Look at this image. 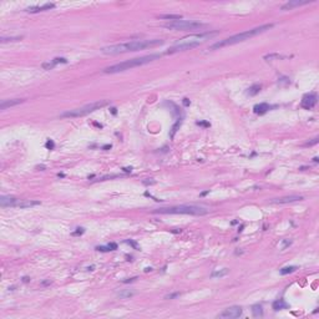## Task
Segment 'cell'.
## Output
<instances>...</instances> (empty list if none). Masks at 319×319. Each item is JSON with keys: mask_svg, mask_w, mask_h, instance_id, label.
<instances>
[{"mask_svg": "<svg viewBox=\"0 0 319 319\" xmlns=\"http://www.w3.org/2000/svg\"><path fill=\"white\" fill-rule=\"evenodd\" d=\"M165 41L161 39H153V40H135V41H128L124 44H116V45H110L102 47L100 51L101 54L105 55H117V54H125V52H131V51H138V50H145L148 47H155L158 45H162Z\"/></svg>", "mask_w": 319, "mask_h": 319, "instance_id": "obj_1", "label": "cell"}, {"mask_svg": "<svg viewBox=\"0 0 319 319\" xmlns=\"http://www.w3.org/2000/svg\"><path fill=\"white\" fill-rule=\"evenodd\" d=\"M273 28V24H264V25H261V26H257L254 29H251V30H247V31H243V33H239V34H236L233 36H229L227 39H223V40H219L217 43H214L213 45L209 46V50H219L222 47H226V46H229V45H234V44H238V43H242V41H246V40H249L253 36H257L269 29Z\"/></svg>", "mask_w": 319, "mask_h": 319, "instance_id": "obj_2", "label": "cell"}, {"mask_svg": "<svg viewBox=\"0 0 319 319\" xmlns=\"http://www.w3.org/2000/svg\"><path fill=\"white\" fill-rule=\"evenodd\" d=\"M161 56H162L161 54H151V55L142 56V57H135V59H131V60H127V61H122V62H119V64L107 66V67H105V69L102 70V72H104V74H117V72H122V71H126V70H130V69L138 67V66L146 65V64H148V62H152V61H155L156 59H160Z\"/></svg>", "mask_w": 319, "mask_h": 319, "instance_id": "obj_3", "label": "cell"}, {"mask_svg": "<svg viewBox=\"0 0 319 319\" xmlns=\"http://www.w3.org/2000/svg\"><path fill=\"white\" fill-rule=\"evenodd\" d=\"M209 212V209L201 207V206H188V204H181V206H173V207H162L152 211V213H160V214H191V216H204Z\"/></svg>", "mask_w": 319, "mask_h": 319, "instance_id": "obj_4", "label": "cell"}, {"mask_svg": "<svg viewBox=\"0 0 319 319\" xmlns=\"http://www.w3.org/2000/svg\"><path fill=\"white\" fill-rule=\"evenodd\" d=\"M110 104L109 100H101V101H96V102H91V104H88L83 107H77V109H74V110H69V111H65L60 115V117L62 119H66V117H81V116H85V115H89L96 110H100L105 106H107Z\"/></svg>", "mask_w": 319, "mask_h": 319, "instance_id": "obj_5", "label": "cell"}, {"mask_svg": "<svg viewBox=\"0 0 319 319\" xmlns=\"http://www.w3.org/2000/svg\"><path fill=\"white\" fill-rule=\"evenodd\" d=\"M164 28L170 30H177V31H190V30H200L206 26V24H202L200 21L195 20H173L162 24Z\"/></svg>", "mask_w": 319, "mask_h": 319, "instance_id": "obj_6", "label": "cell"}, {"mask_svg": "<svg viewBox=\"0 0 319 319\" xmlns=\"http://www.w3.org/2000/svg\"><path fill=\"white\" fill-rule=\"evenodd\" d=\"M202 43H203V40H188V41H185V43H181V44H177V45L170 47L165 54L170 55V54H176V52H180V51L191 50V49H195V47L200 46Z\"/></svg>", "mask_w": 319, "mask_h": 319, "instance_id": "obj_7", "label": "cell"}, {"mask_svg": "<svg viewBox=\"0 0 319 319\" xmlns=\"http://www.w3.org/2000/svg\"><path fill=\"white\" fill-rule=\"evenodd\" d=\"M243 313V309L238 305H233L229 308H226L223 312H221L217 317L221 319H234V318H239Z\"/></svg>", "mask_w": 319, "mask_h": 319, "instance_id": "obj_8", "label": "cell"}, {"mask_svg": "<svg viewBox=\"0 0 319 319\" xmlns=\"http://www.w3.org/2000/svg\"><path fill=\"white\" fill-rule=\"evenodd\" d=\"M317 101H318V97L315 94H308L302 100V107L305 110H310L317 105Z\"/></svg>", "mask_w": 319, "mask_h": 319, "instance_id": "obj_9", "label": "cell"}, {"mask_svg": "<svg viewBox=\"0 0 319 319\" xmlns=\"http://www.w3.org/2000/svg\"><path fill=\"white\" fill-rule=\"evenodd\" d=\"M303 196H285V197H281V198H273L271 200V203H276V204H285V203H292V202H297V201H302Z\"/></svg>", "mask_w": 319, "mask_h": 319, "instance_id": "obj_10", "label": "cell"}, {"mask_svg": "<svg viewBox=\"0 0 319 319\" xmlns=\"http://www.w3.org/2000/svg\"><path fill=\"white\" fill-rule=\"evenodd\" d=\"M20 200H18L16 197L13 196H2L0 198V204L2 207H16Z\"/></svg>", "mask_w": 319, "mask_h": 319, "instance_id": "obj_11", "label": "cell"}, {"mask_svg": "<svg viewBox=\"0 0 319 319\" xmlns=\"http://www.w3.org/2000/svg\"><path fill=\"white\" fill-rule=\"evenodd\" d=\"M25 101V99H11V100H3L2 104H0V110H7L9 107L20 105Z\"/></svg>", "mask_w": 319, "mask_h": 319, "instance_id": "obj_12", "label": "cell"}, {"mask_svg": "<svg viewBox=\"0 0 319 319\" xmlns=\"http://www.w3.org/2000/svg\"><path fill=\"white\" fill-rule=\"evenodd\" d=\"M312 2H314V0H303V2H300V0H294V2H288V3H285V4L282 7V10H290V9L295 8V7L305 5V4H309V3H312Z\"/></svg>", "mask_w": 319, "mask_h": 319, "instance_id": "obj_13", "label": "cell"}, {"mask_svg": "<svg viewBox=\"0 0 319 319\" xmlns=\"http://www.w3.org/2000/svg\"><path fill=\"white\" fill-rule=\"evenodd\" d=\"M41 202L40 201H33V200H20L18 206L19 208H33V207H36V206H40Z\"/></svg>", "mask_w": 319, "mask_h": 319, "instance_id": "obj_14", "label": "cell"}, {"mask_svg": "<svg viewBox=\"0 0 319 319\" xmlns=\"http://www.w3.org/2000/svg\"><path fill=\"white\" fill-rule=\"evenodd\" d=\"M54 8H55V4L47 3V4H44L43 7H31V8H26V11H28V13H40V11L50 10V9H54Z\"/></svg>", "mask_w": 319, "mask_h": 319, "instance_id": "obj_15", "label": "cell"}, {"mask_svg": "<svg viewBox=\"0 0 319 319\" xmlns=\"http://www.w3.org/2000/svg\"><path fill=\"white\" fill-rule=\"evenodd\" d=\"M269 109H271V106H269L268 104L263 102V104H258V105H256V106L253 107V111H254V114H258V115H263V114H266V112H267Z\"/></svg>", "mask_w": 319, "mask_h": 319, "instance_id": "obj_16", "label": "cell"}, {"mask_svg": "<svg viewBox=\"0 0 319 319\" xmlns=\"http://www.w3.org/2000/svg\"><path fill=\"white\" fill-rule=\"evenodd\" d=\"M182 15L180 14H164V15H160V19H166V20H182Z\"/></svg>", "mask_w": 319, "mask_h": 319, "instance_id": "obj_17", "label": "cell"}, {"mask_svg": "<svg viewBox=\"0 0 319 319\" xmlns=\"http://www.w3.org/2000/svg\"><path fill=\"white\" fill-rule=\"evenodd\" d=\"M261 89H262V86H261L259 84H254V85H252V86L248 89L247 95H249V96H256V95L261 91Z\"/></svg>", "mask_w": 319, "mask_h": 319, "instance_id": "obj_18", "label": "cell"}, {"mask_svg": "<svg viewBox=\"0 0 319 319\" xmlns=\"http://www.w3.org/2000/svg\"><path fill=\"white\" fill-rule=\"evenodd\" d=\"M285 308H288V304L283 299H278L273 303V309L274 310H281V309H285Z\"/></svg>", "mask_w": 319, "mask_h": 319, "instance_id": "obj_19", "label": "cell"}, {"mask_svg": "<svg viewBox=\"0 0 319 319\" xmlns=\"http://www.w3.org/2000/svg\"><path fill=\"white\" fill-rule=\"evenodd\" d=\"M252 314H253V317H256V318L262 317V315H263V308H262V305L254 304V305L252 307Z\"/></svg>", "mask_w": 319, "mask_h": 319, "instance_id": "obj_20", "label": "cell"}, {"mask_svg": "<svg viewBox=\"0 0 319 319\" xmlns=\"http://www.w3.org/2000/svg\"><path fill=\"white\" fill-rule=\"evenodd\" d=\"M228 272H229L228 268H223V269H221V271H214V272H212L211 277H212V278H221V277L227 276Z\"/></svg>", "mask_w": 319, "mask_h": 319, "instance_id": "obj_21", "label": "cell"}, {"mask_svg": "<svg viewBox=\"0 0 319 319\" xmlns=\"http://www.w3.org/2000/svg\"><path fill=\"white\" fill-rule=\"evenodd\" d=\"M263 59L266 61H273V60H283V59H285V56L279 55V54H269V55H266Z\"/></svg>", "mask_w": 319, "mask_h": 319, "instance_id": "obj_22", "label": "cell"}, {"mask_svg": "<svg viewBox=\"0 0 319 319\" xmlns=\"http://www.w3.org/2000/svg\"><path fill=\"white\" fill-rule=\"evenodd\" d=\"M23 39V36H11V38H2L0 39V43L2 44H5V43H14V41H19V40H21Z\"/></svg>", "mask_w": 319, "mask_h": 319, "instance_id": "obj_23", "label": "cell"}, {"mask_svg": "<svg viewBox=\"0 0 319 319\" xmlns=\"http://www.w3.org/2000/svg\"><path fill=\"white\" fill-rule=\"evenodd\" d=\"M297 271V267L295 266H290V267H284L281 269V274L282 276H285V274H289V273H293Z\"/></svg>", "mask_w": 319, "mask_h": 319, "instance_id": "obj_24", "label": "cell"}, {"mask_svg": "<svg viewBox=\"0 0 319 319\" xmlns=\"http://www.w3.org/2000/svg\"><path fill=\"white\" fill-rule=\"evenodd\" d=\"M181 124H182V119H180V120H178V121L172 126V128H171V133H170V137H171V138H173V136H175V133L177 132V128L181 126Z\"/></svg>", "mask_w": 319, "mask_h": 319, "instance_id": "obj_25", "label": "cell"}, {"mask_svg": "<svg viewBox=\"0 0 319 319\" xmlns=\"http://www.w3.org/2000/svg\"><path fill=\"white\" fill-rule=\"evenodd\" d=\"M132 295H135V292H132V290H125V292H120V293H119V297L122 298V299L131 298Z\"/></svg>", "mask_w": 319, "mask_h": 319, "instance_id": "obj_26", "label": "cell"}, {"mask_svg": "<svg viewBox=\"0 0 319 319\" xmlns=\"http://www.w3.org/2000/svg\"><path fill=\"white\" fill-rule=\"evenodd\" d=\"M55 65H57V64H67V60L65 59V57H55L54 60H51Z\"/></svg>", "mask_w": 319, "mask_h": 319, "instance_id": "obj_27", "label": "cell"}, {"mask_svg": "<svg viewBox=\"0 0 319 319\" xmlns=\"http://www.w3.org/2000/svg\"><path fill=\"white\" fill-rule=\"evenodd\" d=\"M55 66H56V65H55L52 61H49V62H44V64H43V67H44L45 70H52Z\"/></svg>", "mask_w": 319, "mask_h": 319, "instance_id": "obj_28", "label": "cell"}, {"mask_svg": "<svg viewBox=\"0 0 319 319\" xmlns=\"http://www.w3.org/2000/svg\"><path fill=\"white\" fill-rule=\"evenodd\" d=\"M45 147H46L47 150H52V148L55 147V143H54L51 140H47V142L45 143Z\"/></svg>", "mask_w": 319, "mask_h": 319, "instance_id": "obj_29", "label": "cell"}, {"mask_svg": "<svg viewBox=\"0 0 319 319\" xmlns=\"http://www.w3.org/2000/svg\"><path fill=\"white\" fill-rule=\"evenodd\" d=\"M177 297H180V293H178V292H177V293H172V294L166 295V299H173V298H177Z\"/></svg>", "mask_w": 319, "mask_h": 319, "instance_id": "obj_30", "label": "cell"}, {"mask_svg": "<svg viewBox=\"0 0 319 319\" xmlns=\"http://www.w3.org/2000/svg\"><path fill=\"white\" fill-rule=\"evenodd\" d=\"M96 249H97V251H101V252H109V251H111L109 246H107V247H102V246H101V247H96Z\"/></svg>", "mask_w": 319, "mask_h": 319, "instance_id": "obj_31", "label": "cell"}, {"mask_svg": "<svg viewBox=\"0 0 319 319\" xmlns=\"http://www.w3.org/2000/svg\"><path fill=\"white\" fill-rule=\"evenodd\" d=\"M292 245V241H288V239H284L283 241V246H282V248L284 249V248H287L288 246H290Z\"/></svg>", "mask_w": 319, "mask_h": 319, "instance_id": "obj_32", "label": "cell"}, {"mask_svg": "<svg viewBox=\"0 0 319 319\" xmlns=\"http://www.w3.org/2000/svg\"><path fill=\"white\" fill-rule=\"evenodd\" d=\"M76 229H77V231L72 233L74 236H76V234H83V233H84V228H76Z\"/></svg>", "mask_w": 319, "mask_h": 319, "instance_id": "obj_33", "label": "cell"}, {"mask_svg": "<svg viewBox=\"0 0 319 319\" xmlns=\"http://www.w3.org/2000/svg\"><path fill=\"white\" fill-rule=\"evenodd\" d=\"M318 142V137H315L313 141H310V142H308V143H305V146H312V145H315Z\"/></svg>", "mask_w": 319, "mask_h": 319, "instance_id": "obj_34", "label": "cell"}, {"mask_svg": "<svg viewBox=\"0 0 319 319\" xmlns=\"http://www.w3.org/2000/svg\"><path fill=\"white\" fill-rule=\"evenodd\" d=\"M109 247H110V249H111V251H115V249L117 248V245H116V243H110V245H109Z\"/></svg>", "mask_w": 319, "mask_h": 319, "instance_id": "obj_35", "label": "cell"}, {"mask_svg": "<svg viewBox=\"0 0 319 319\" xmlns=\"http://www.w3.org/2000/svg\"><path fill=\"white\" fill-rule=\"evenodd\" d=\"M137 279V277H133V278H130V279H125V281H122L124 283H128V282H133V281H136Z\"/></svg>", "mask_w": 319, "mask_h": 319, "instance_id": "obj_36", "label": "cell"}, {"mask_svg": "<svg viewBox=\"0 0 319 319\" xmlns=\"http://www.w3.org/2000/svg\"><path fill=\"white\" fill-rule=\"evenodd\" d=\"M183 105H185V106H188V105H190V101H188V99H186V97L183 99Z\"/></svg>", "mask_w": 319, "mask_h": 319, "instance_id": "obj_37", "label": "cell"}, {"mask_svg": "<svg viewBox=\"0 0 319 319\" xmlns=\"http://www.w3.org/2000/svg\"><path fill=\"white\" fill-rule=\"evenodd\" d=\"M197 125H203V126H209V124H208V122H200V121H198V122H197Z\"/></svg>", "mask_w": 319, "mask_h": 319, "instance_id": "obj_38", "label": "cell"}, {"mask_svg": "<svg viewBox=\"0 0 319 319\" xmlns=\"http://www.w3.org/2000/svg\"><path fill=\"white\" fill-rule=\"evenodd\" d=\"M23 282H24V283H28V282H30V278H29V277H24V278H23Z\"/></svg>", "mask_w": 319, "mask_h": 319, "instance_id": "obj_39", "label": "cell"}, {"mask_svg": "<svg viewBox=\"0 0 319 319\" xmlns=\"http://www.w3.org/2000/svg\"><path fill=\"white\" fill-rule=\"evenodd\" d=\"M41 284H43V285H47V284H51V281L49 279V281H46V282H43Z\"/></svg>", "mask_w": 319, "mask_h": 319, "instance_id": "obj_40", "label": "cell"}, {"mask_svg": "<svg viewBox=\"0 0 319 319\" xmlns=\"http://www.w3.org/2000/svg\"><path fill=\"white\" fill-rule=\"evenodd\" d=\"M124 171H126V172H131V171H132V167H126V168H124Z\"/></svg>", "mask_w": 319, "mask_h": 319, "instance_id": "obj_41", "label": "cell"}, {"mask_svg": "<svg viewBox=\"0 0 319 319\" xmlns=\"http://www.w3.org/2000/svg\"><path fill=\"white\" fill-rule=\"evenodd\" d=\"M143 183L145 185H150V183L152 185V183H155V181H143Z\"/></svg>", "mask_w": 319, "mask_h": 319, "instance_id": "obj_42", "label": "cell"}, {"mask_svg": "<svg viewBox=\"0 0 319 319\" xmlns=\"http://www.w3.org/2000/svg\"><path fill=\"white\" fill-rule=\"evenodd\" d=\"M111 112L115 115V114H116V109H115V107H112V109H111Z\"/></svg>", "mask_w": 319, "mask_h": 319, "instance_id": "obj_43", "label": "cell"}]
</instances>
